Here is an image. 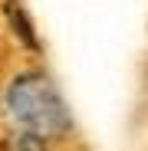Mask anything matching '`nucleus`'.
Wrapping results in <instances>:
<instances>
[{
	"mask_svg": "<svg viewBox=\"0 0 148 151\" xmlns=\"http://www.w3.org/2000/svg\"><path fill=\"white\" fill-rule=\"evenodd\" d=\"M0 125L7 151H46L69 135L72 118L56 82L43 69H23L0 95Z\"/></svg>",
	"mask_w": 148,
	"mask_h": 151,
	"instance_id": "nucleus-1",
	"label": "nucleus"
}]
</instances>
